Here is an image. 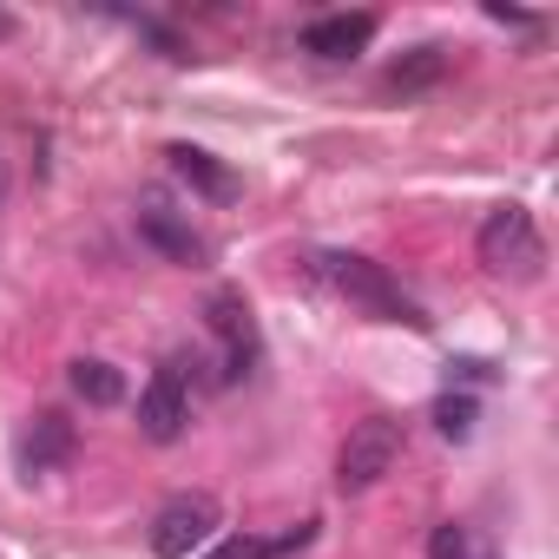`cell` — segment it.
I'll list each match as a JSON object with an SVG mask.
<instances>
[{"instance_id": "1", "label": "cell", "mask_w": 559, "mask_h": 559, "mask_svg": "<svg viewBox=\"0 0 559 559\" xmlns=\"http://www.w3.org/2000/svg\"><path fill=\"white\" fill-rule=\"evenodd\" d=\"M323 276H330V284H336L349 304H362L369 317H382V323H408V330H428L421 304L395 284L382 263H369V257H356V250H330V257H323Z\"/></svg>"}, {"instance_id": "2", "label": "cell", "mask_w": 559, "mask_h": 559, "mask_svg": "<svg viewBox=\"0 0 559 559\" xmlns=\"http://www.w3.org/2000/svg\"><path fill=\"white\" fill-rule=\"evenodd\" d=\"M474 250H480V263H487L493 276H513V284H533V276L546 270V237H539V224H533L526 204H500V211H487Z\"/></svg>"}, {"instance_id": "3", "label": "cell", "mask_w": 559, "mask_h": 559, "mask_svg": "<svg viewBox=\"0 0 559 559\" xmlns=\"http://www.w3.org/2000/svg\"><path fill=\"white\" fill-rule=\"evenodd\" d=\"M395 461H402V421L369 415V421L349 428V441H343V454H336V487H343V493H362V487H376Z\"/></svg>"}, {"instance_id": "4", "label": "cell", "mask_w": 559, "mask_h": 559, "mask_svg": "<svg viewBox=\"0 0 559 559\" xmlns=\"http://www.w3.org/2000/svg\"><path fill=\"white\" fill-rule=\"evenodd\" d=\"M217 533V500L211 493H171L152 513V552L158 559H191L198 546H211Z\"/></svg>"}, {"instance_id": "5", "label": "cell", "mask_w": 559, "mask_h": 559, "mask_svg": "<svg viewBox=\"0 0 559 559\" xmlns=\"http://www.w3.org/2000/svg\"><path fill=\"white\" fill-rule=\"evenodd\" d=\"M191 428V389H185V369L165 362L152 369V382L139 389V435L145 441H178Z\"/></svg>"}, {"instance_id": "6", "label": "cell", "mask_w": 559, "mask_h": 559, "mask_svg": "<svg viewBox=\"0 0 559 559\" xmlns=\"http://www.w3.org/2000/svg\"><path fill=\"white\" fill-rule=\"evenodd\" d=\"M204 317H211V336L224 343V382L250 376V362H257V323H250V304H243L237 290H217Z\"/></svg>"}, {"instance_id": "7", "label": "cell", "mask_w": 559, "mask_h": 559, "mask_svg": "<svg viewBox=\"0 0 559 559\" xmlns=\"http://www.w3.org/2000/svg\"><path fill=\"white\" fill-rule=\"evenodd\" d=\"M376 40V14H323L304 27V53L317 60H356Z\"/></svg>"}, {"instance_id": "8", "label": "cell", "mask_w": 559, "mask_h": 559, "mask_svg": "<svg viewBox=\"0 0 559 559\" xmlns=\"http://www.w3.org/2000/svg\"><path fill=\"white\" fill-rule=\"evenodd\" d=\"M139 237H145L152 250H165L171 263H204V237H198L178 211H165L158 198H145V204H139Z\"/></svg>"}, {"instance_id": "9", "label": "cell", "mask_w": 559, "mask_h": 559, "mask_svg": "<svg viewBox=\"0 0 559 559\" xmlns=\"http://www.w3.org/2000/svg\"><path fill=\"white\" fill-rule=\"evenodd\" d=\"M67 454H73V421L53 415V408L34 415V428L21 435V467H27V474H47V467H60Z\"/></svg>"}, {"instance_id": "10", "label": "cell", "mask_w": 559, "mask_h": 559, "mask_svg": "<svg viewBox=\"0 0 559 559\" xmlns=\"http://www.w3.org/2000/svg\"><path fill=\"white\" fill-rule=\"evenodd\" d=\"M165 158H171V171H178L191 191H204V198H217V204H230V198H237V178H230L211 152H198V145H171Z\"/></svg>"}, {"instance_id": "11", "label": "cell", "mask_w": 559, "mask_h": 559, "mask_svg": "<svg viewBox=\"0 0 559 559\" xmlns=\"http://www.w3.org/2000/svg\"><path fill=\"white\" fill-rule=\"evenodd\" d=\"M67 382H73V395H80V402H93V408L126 402V376H119L112 362H99V356H80V362L67 369Z\"/></svg>"}, {"instance_id": "12", "label": "cell", "mask_w": 559, "mask_h": 559, "mask_svg": "<svg viewBox=\"0 0 559 559\" xmlns=\"http://www.w3.org/2000/svg\"><path fill=\"white\" fill-rule=\"evenodd\" d=\"M441 73H448V47H415V53H408V60L389 73V93H402V99H408V93L435 86Z\"/></svg>"}, {"instance_id": "13", "label": "cell", "mask_w": 559, "mask_h": 559, "mask_svg": "<svg viewBox=\"0 0 559 559\" xmlns=\"http://www.w3.org/2000/svg\"><path fill=\"white\" fill-rule=\"evenodd\" d=\"M474 415H480L474 395H441V402H435V428H441L448 441H467V435H474Z\"/></svg>"}, {"instance_id": "14", "label": "cell", "mask_w": 559, "mask_h": 559, "mask_svg": "<svg viewBox=\"0 0 559 559\" xmlns=\"http://www.w3.org/2000/svg\"><path fill=\"white\" fill-rule=\"evenodd\" d=\"M428 559H474V546H467V533L448 520V526H435V533H428Z\"/></svg>"}, {"instance_id": "15", "label": "cell", "mask_w": 559, "mask_h": 559, "mask_svg": "<svg viewBox=\"0 0 559 559\" xmlns=\"http://www.w3.org/2000/svg\"><path fill=\"white\" fill-rule=\"evenodd\" d=\"M211 559H257V539H230L224 552H211Z\"/></svg>"}, {"instance_id": "16", "label": "cell", "mask_w": 559, "mask_h": 559, "mask_svg": "<svg viewBox=\"0 0 559 559\" xmlns=\"http://www.w3.org/2000/svg\"><path fill=\"white\" fill-rule=\"evenodd\" d=\"M474 559H493V552H474Z\"/></svg>"}]
</instances>
